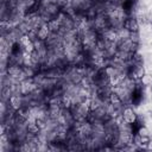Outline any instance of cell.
I'll return each instance as SVG.
<instances>
[{
	"label": "cell",
	"instance_id": "7",
	"mask_svg": "<svg viewBox=\"0 0 152 152\" xmlns=\"http://www.w3.org/2000/svg\"><path fill=\"white\" fill-rule=\"evenodd\" d=\"M129 39L135 43V44H139L140 42V36H139V32H129Z\"/></svg>",
	"mask_w": 152,
	"mask_h": 152
},
{
	"label": "cell",
	"instance_id": "10",
	"mask_svg": "<svg viewBox=\"0 0 152 152\" xmlns=\"http://www.w3.org/2000/svg\"><path fill=\"white\" fill-rule=\"evenodd\" d=\"M150 91H151V94H152V84L150 86Z\"/></svg>",
	"mask_w": 152,
	"mask_h": 152
},
{
	"label": "cell",
	"instance_id": "9",
	"mask_svg": "<svg viewBox=\"0 0 152 152\" xmlns=\"http://www.w3.org/2000/svg\"><path fill=\"white\" fill-rule=\"evenodd\" d=\"M146 150H152V138H151V141H150V144H148V146H147Z\"/></svg>",
	"mask_w": 152,
	"mask_h": 152
},
{
	"label": "cell",
	"instance_id": "5",
	"mask_svg": "<svg viewBox=\"0 0 152 152\" xmlns=\"http://www.w3.org/2000/svg\"><path fill=\"white\" fill-rule=\"evenodd\" d=\"M137 18H138L139 23L142 24V25H151V24H152V13H151V12L141 13V14H139Z\"/></svg>",
	"mask_w": 152,
	"mask_h": 152
},
{
	"label": "cell",
	"instance_id": "12",
	"mask_svg": "<svg viewBox=\"0 0 152 152\" xmlns=\"http://www.w3.org/2000/svg\"><path fill=\"white\" fill-rule=\"evenodd\" d=\"M133 1H137V0H133Z\"/></svg>",
	"mask_w": 152,
	"mask_h": 152
},
{
	"label": "cell",
	"instance_id": "6",
	"mask_svg": "<svg viewBox=\"0 0 152 152\" xmlns=\"http://www.w3.org/2000/svg\"><path fill=\"white\" fill-rule=\"evenodd\" d=\"M144 87H150L151 84H152V75H150V74H145L142 77H141V80L139 81Z\"/></svg>",
	"mask_w": 152,
	"mask_h": 152
},
{
	"label": "cell",
	"instance_id": "2",
	"mask_svg": "<svg viewBox=\"0 0 152 152\" xmlns=\"http://www.w3.org/2000/svg\"><path fill=\"white\" fill-rule=\"evenodd\" d=\"M124 27L128 32H139L140 25H139L138 18L135 15H128V17H126V19L124 20Z\"/></svg>",
	"mask_w": 152,
	"mask_h": 152
},
{
	"label": "cell",
	"instance_id": "1",
	"mask_svg": "<svg viewBox=\"0 0 152 152\" xmlns=\"http://www.w3.org/2000/svg\"><path fill=\"white\" fill-rule=\"evenodd\" d=\"M121 118L127 124H134L138 120V114L135 113V110L133 109V107L125 106L124 109H122V113H121Z\"/></svg>",
	"mask_w": 152,
	"mask_h": 152
},
{
	"label": "cell",
	"instance_id": "11",
	"mask_svg": "<svg viewBox=\"0 0 152 152\" xmlns=\"http://www.w3.org/2000/svg\"><path fill=\"white\" fill-rule=\"evenodd\" d=\"M151 27H152V24H151Z\"/></svg>",
	"mask_w": 152,
	"mask_h": 152
},
{
	"label": "cell",
	"instance_id": "4",
	"mask_svg": "<svg viewBox=\"0 0 152 152\" xmlns=\"http://www.w3.org/2000/svg\"><path fill=\"white\" fill-rule=\"evenodd\" d=\"M37 38L38 39H40V40H46L48 38H49V36L51 34V31L49 30V27H48V25L46 24H43L40 27H38L37 30Z\"/></svg>",
	"mask_w": 152,
	"mask_h": 152
},
{
	"label": "cell",
	"instance_id": "8",
	"mask_svg": "<svg viewBox=\"0 0 152 152\" xmlns=\"http://www.w3.org/2000/svg\"><path fill=\"white\" fill-rule=\"evenodd\" d=\"M137 135H141V137H145V135H150V131L146 128L145 125H141L138 129V134Z\"/></svg>",
	"mask_w": 152,
	"mask_h": 152
},
{
	"label": "cell",
	"instance_id": "3",
	"mask_svg": "<svg viewBox=\"0 0 152 152\" xmlns=\"http://www.w3.org/2000/svg\"><path fill=\"white\" fill-rule=\"evenodd\" d=\"M8 106H11L14 110H18L23 107V103H24V99H23V95L21 94H12L11 97L8 99L7 101Z\"/></svg>",
	"mask_w": 152,
	"mask_h": 152
}]
</instances>
